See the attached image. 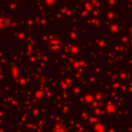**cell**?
Listing matches in <instances>:
<instances>
[{
  "label": "cell",
  "mask_w": 132,
  "mask_h": 132,
  "mask_svg": "<svg viewBox=\"0 0 132 132\" xmlns=\"http://www.w3.org/2000/svg\"><path fill=\"white\" fill-rule=\"evenodd\" d=\"M54 132H67V130L65 128H63V127H58L57 129L54 130Z\"/></svg>",
  "instance_id": "cell-1"
}]
</instances>
